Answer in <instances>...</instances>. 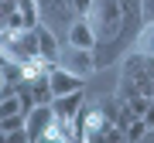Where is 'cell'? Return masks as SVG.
I'll use <instances>...</instances> for the list:
<instances>
[{
  "instance_id": "cell-1",
  "label": "cell",
  "mask_w": 154,
  "mask_h": 143,
  "mask_svg": "<svg viewBox=\"0 0 154 143\" xmlns=\"http://www.w3.org/2000/svg\"><path fill=\"white\" fill-rule=\"evenodd\" d=\"M130 95H147V99H154V58L151 55L130 51L123 58L120 85H116V102L130 99Z\"/></svg>"
},
{
  "instance_id": "cell-2",
  "label": "cell",
  "mask_w": 154,
  "mask_h": 143,
  "mask_svg": "<svg viewBox=\"0 0 154 143\" xmlns=\"http://www.w3.org/2000/svg\"><path fill=\"white\" fill-rule=\"evenodd\" d=\"M86 17L93 24L96 44H110L113 48L120 41V34H123V4L120 0H93Z\"/></svg>"
},
{
  "instance_id": "cell-3",
  "label": "cell",
  "mask_w": 154,
  "mask_h": 143,
  "mask_svg": "<svg viewBox=\"0 0 154 143\" xmlns=\"http://www.w3.org/2000/svg\"><path fill=\"white\" fill-rule=\"evenodd\" d=\"M38 17H45V28L65 38L69 24L79 17L75 0H38Z\"/></svg>"
},
{
  "instance_id": "cell-4",
  "label": "cell",
  "mask_w": 154,
  "mask_h": 143,
  "mask_svg": "<svg viewBox=\"0 0 154 143\" xmlns=\"http://www.w3.org/2000/svg\"><path fill=\"white\" fill-rule=\"evenodd\" d=\"M55 65L69 68L72 75H79V78H89V75H93V72L99 68L93 51H86V48H72V44H69L65 51H58V61H55Z\"/></svg>"
},
{
  "instance_id": "cell-5",
  "label": "cell",
  "mask_w": 154,
  "mask_h": 143,
  "mask_svg": "<svg viewBox=\"0 0 154 143\" xmlns=\"http://www.w3.org/2000/svg\"><path fill=\"white\" fill-rule=\"evenodd\" d=\"M82 85H86V78L72 75L69 68H62V65H51V68H48V89H51V99L69 95V92H79Z\"/></svg>"
},
{
  "instance_id": "cell-6",
  "label": "cell",
  "mask_w": 154,
  "mask_h": 143,
  "mask_svg": "<svg viewBox=\"0 0 154 143\" xmlns=\"http://www.w3.org/2000/svg\"><path fill=\"white\" fill-rule=\"evenodd\" d=\"M65 44H72V48H86V51L96 48V34H93V24H89L86 14H79L75 21L69 24V31H65Z\"/></svg>"
},
{
  "instance_id": "cell-7",
  "label": "cell",
  "mask_w": 154,
  "mask_h": 143,
  "mask_svg": "<svg viewBox=\"0 0 154 143\" xmlns=\"http://www.w3.org/2000/svg\"><path fill=\"white\" fill-rule=\"evenodd\" d=\"M55 123V109L51 106H34V109L28 112V119H24V130H28V136H31V143H38L41 140V133Z\"/></svg>"
},
{
  "instance_id": "cell-8",
  "label": "cell",
  "mask_w": 154,
  "mask_h": 143,
  "mask_svg": "<svg viewBox=\"0 0 154 143\" xmlns=\"http://www.w3.org/2000/svg\"><path fill=\"white\" fill-rule=\"evenodd\" d=\"M82 99H86V92L79 89V92H69V95H58V99H51V109H55L58 119H75V116L82 112Z\"/></svg>"
},
{
  "instance_id": "cell-9",
  "label": "cell",
  "mask_w": 154,
  "mask_h": 143,
  "mask_svg": "<svg viewBox=\"0 0 154 143\" xmlns=\"http://www.w3.org/2000/svg\"><path fill=\"white\" fill-rule=\"evenodd\" d=\"M34 34H38V55H41L45 61H51V65H55V61H58V34L48 31L45 24H38Z\"/></svg>"
},
{
  "instance_id": "cell-10",
  "label": "cell",
  "mask_w": 154,
  "mask_h": 143,
  "mask_svg": "<svg viewBox=\"0 0 154 143\" xmlns=\"http://www.w3.org/2000/svg\"><path fill=\"white\" fill-rule=\"evenodd\" d=\"M134 51H140V55H151L154 58V24H144L137 41H134Z\"/></svg>"
},
{
  "instance_id": "cell-11",
  "label": "cell",
  "mask_w": 154,
  "mask_h": 143,
  "mask_svg": "<svg viewBox=\"0 0 154 143\" xmlns=\"http://www.w3.org/2000/svg\"><path fill=\"white\" fill-rule=\"evenodd\" d=\"M14 112H21V99H17V92L0 95V119H4V116H14Z\"/></svg>"
},
{
  "instance_id": "cell-12",
  "label": "cell",
  "mask_w": 154,
  "mask_h": 143,
  "mask_svg": "<svg viewBox=\"0 0 154 143\" xmlns=\"http://www.w3.org/2000/svg\"><path fill=\"white\" fill-rule=\"evenodd\" d=\"M151 102H154V99H147V95H130V99H123V106H127L134 116H144V112L151 109Z\"/></svg>"
},
{
  "instance_id": "cell-13",
  "label": "cell",
  "mask_w": 154,
  "mask_h": 143,
  "mask_svg": "<svg viewBox=\"0 0 154 143\" xmlns=\"http://www.w3.org/2000/svg\"><path fill=\"white\" fill-rule=\"evenodd\" d=\"M24 112H14V116H4L0 119V133H14V130H24Z\"/></svg>"
},
{
  "instance_id": "cell-14",
  "label": "cell",
  "mask_w": 154,
  "mask_h": 143,
  "mask_svg": "<svg viewBox=\"0 0 154 143\" xmlns=\"http://www.w3.org/2000/svg\"><path fill=\"white\" fill-rule=\"evenodd\" d=\"M123 133H127V143H140L144 136H147V126H144V119H134Z\"/></svg>"
},
{
  "instance_id": "cell-15",
  "label": "cell",
  "mask_w": 154,
  "mask_h": 143,
  "mask_svg": "<svg viewBox=\"0 0 154 143\" xmlns=\"http://www.w3.org/2000/svg\"><path fill=\"white\" fill-rule=\"evenodd\" d=\"M140 21L154 24V0H140Z\"/></svg>"
},
{
  "instance_id": "cell-16",
  "label": "cell",
  "mask_w": 154,
  "mask_h": 143,
  "mask_svg": "<svg viewBox=\"0 0 154 143\" xmlns=\"http://www.w3.org/2000/svg\"><path fill=\"white\" fill-rule=\"evenodd\" d=\"M140 119H144V126H147V130H154V102H151V109H147V112H144V116H140Z\"/></svg>"
},
{
  "instance_id": "cell-17",
  "label": "cell",
  "mask_w": 154,
  "mask_h": 143,
  "mask_svg": "<svg viewBox=\"0 0 154 143\" xmlns=\"http://www.w3.org/2000/svg\"><path fill=\"white\" fill-rule=\"evenodd\" d=\"M89 4H93V0H75V10H79V14H86V10H89Z\"/></svg>"
},
{
  "instance_id": "cell-18",
  "label": "cell",
  "mask_w": 154,
  "mask_h": 143,
  "mask_svg": "<svg viewBox=\"0 0 154 143\" xmlns=\"http://www.w3.org/2000/svg\"><path fill=\"white\" fill-rule=\"evenodd\" d=\"M79 143H89V140H79Z\"/></svg>"
},
{
  "instance_id": "cell-19",
  "label": "cell",
  "mask_w": 154,
  "mask_h": 143,
  "mask_svg": "<svg viewBox=\"0 0 154 143\" xmlns=\"http://www.w3.org/2000/svg\"><path fill=\"white\" fill-rule=\"evenodd\" d=\"M147 133H154V130H147Z\"/></svg>"
}]
</instances>
